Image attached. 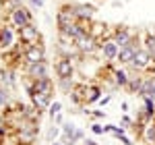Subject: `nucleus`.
<instances>
[{
	"mask_svg": "<svg viewBox=\"0 0 155 145\" xmlns=\"http://www.w3.org/2000/svg\"><path fill=\"white\" fill-rule=\"evenodd\" d=\"M21 6V0H2V8L4 11H15V8H19Z\"/></svg>",
	"mask_w": 155,
	"mask_h": 145,
	"instance_id": "393cba45",
	"label": "nucleus"
},
{
	"mask_svg": "<svg viewBox=\"0 0 155 145\" xmlns=\"http://www.w3.org/2000/svg\"><path fill=\"white\" fill-rule=\"evenodd\" d=\"M145 50L151 54V58L155 60V33H147V37H145Z\"/></svg>",
	"mask_w": 155,
	"mask_h": 145,
	"instance_id": "412c9836",
	"label": "nucleus"
},
{
	"mask_svg": "<svg viewBox=\"0 0 155 145\" xmlns=\"http://www.w3.org/2000/svg\"><path fill=\"white\" fill-rule=\"evenodd\" d=\"M99 52L106 60H116L118 58V52H120V46L110 37V39H101L99 42Z\"/></svg>",
	"mask_w": 155,
	"mask_h": 145,
	"instance_id": "39448f33",
	"label": "nucleus"
},
{
	"mask_svg": "<svg viewBox=\"0 0 155 145\" xmlns=\"http://www.w3.org/2000/svg\"><path fill=\"white\" fill-rule=\"evenodd\" d=\"M74 44H77V48H79L81 54H95L97 50H99V39L93 37L91 33L81 35L79 39H74Z\"/></svg>",
	"mask_w": 155,
	"mask_h": 145,
	"instance_id": "f257e3e1",
	"label": "nucleus"
},
{
	"mask_svg": "<svg viewBox=\"0 0 155 145\" xmlns=\"http://www.w3.org/2000/svg\"><path fill=\"white\" fill-rule=\"evenodd\" d=\"M19 37H21V42H23L25 46L27 44H37L39 42V31H37V27L33 23H29V25H25V27L19 29Z\"/></svg>",
	"mask_w": 155,
	"mask_h": 145,
	"instance_id": "6e6552de",
	"label": "nucleus"
},
{
	"mask_svg": "<svg viewBox=\"0 0 155 145\" xmlns=\"http://www.w3.org/2000/svg\"><path fill=\"white\" fill-rule=\"evenodd\" d=\"M11 102V96H8V87H0V108H6Z\"/></svg>",
	"mask_w": 155,
	"mask_h": 145,
	"instance_id": "5701e85b",
	"label": "nucleus"
},
{
	"mask_svg": "<svg viewBox=\"0 0 155 145\" xmlns=\"http://www.w3.org/2000/svg\"><path fill=\"white\" fill-rule=\"evenodd\" d=\"M99 93H101V89H99L97 85H91V87H89V96L85 97V102L93 104V102H97V99H101V97H99Z\"/></svg>",
	"mask_w": 155,
	"mask_h": 145,
	"instance_id": "4be33fe9",
	"label": "nucleus"
},
{
	"mask_svg": "<svg viewBox=\"0 0 155 145\" xmlns=\"http://www.w3.org/2000/svg\"><path fill=\"white\" fill-rule=\"evenodd\" d=\"M128 75L124 71H114V85H118V87H126L128 85Z\"/></svg>",
	"mask_w": 155,
	"mask_h": 145,
	"instance_id": "6ab92c4d",
	"label": "nucleus"
},
{
	"mask_svg": "<svg viewBox=\"0 0 155 145\" xmlns=\"http://www.w3.org/2000/svg\"><path fill=\"white\" fill-rule=\"evenodd\" d=\"M56 75H58V79H62V77H72V75H74V64H72V58L62 56V58L56 62Z\"/></svg>",
	"mask_w": 155,
	"mask_h": 145,
	"instance_id": "f8f14e48",
	"label": "nucleus"
},
{
	"mask_svg": "<svg viewBox=\"0 0 155 145\" xmlns=\"http://www.w3.org/2000/svg\"><path fill=\"white\" fill-rule=\"evenodd\" d=\"M58 87L64 91V93H71L72 89H74V83H72V77H62L58 79Z\"/></svg>",
	"mask_w": 155,
	"mask_h": 145,
	"instance_id": "aec40b11",
	"label": "nucleus"
},
{
	"mask_svg": "<svg viewBox=\"0 0 155 145\" xmlns=\"http://www.w3.org/2000/svg\"><path fill=\"white\" fill-rule=\"evenodd\" d=\"M58 133H60V129L56 126V124H54V126H50V131H48V139L52 141L54 137H58Z\"/></svg>",
	"mask_w": 155,
	"mask_h": 145,
	"instance_id": "cd10ccee",
	"label": "nucleus"
},
{
	"mask_svg": "<svg viewBox=\"0 0 155 145\" xmlns=\"http://www.w3.org/2000/svg\"><path fill=\"white\" fill-rule=\"evenodd\" d=\"M52 145H60V143H52Z\"/></svg>",
	"mask_w": 155,
	"mask_h": 145,
	"instance_id": "72a5a7b5",
	"label": "nucleus"
},
{
	"mask_svg": "<svg viewBox=\"0 0 155 145\" xmlns=\"http://www.w3.org/2000/svg\"><path fill=\"white\" fill-rule=\"evenodd\" d=\"M153 62V58H151V54L147 52L145 48H139L137 50V54H134V58H132L130 66L134 69V71H145V69H149V64Z\"/></svg>",
	"mask_w": 155,
	"mask_h": 145,
	"instance_id": "20e7f679",
	"label": "nucleus"
},
{
	"mask_svg": "<svg viewBox=\"0 0 155 145\" xmlns=\"http://www.w3.org/2000/svg\"><path fill=\"white\" fill-rule=\"evenodd\" d=\"M0 48L2 50H12L17 48V44H15V35H12V29L8 25H0Z\"/></svg>",
	"mask_w": 155,
	"mask_h": 145,
	"instance_id": "9d476101",
	"label": "nucleus"
},
{
	"mask_svg": "<svg viewBox=\"0 0 155 145\" xmlns=\"http://www.w3.org/2000/svg\"><path fill=\"white\" fill-rule=\"evenodd\" d=\"M23 58L25 62H41L46 60V50L41 44H27L23 50Z\"/></svg>",
	"mask_w": 155,
	"mask_h": 145,
	"instance_id": "f03ea898",
	"label": "nucleus"
},
{
	"mask_svg": "<svg viewBox=\"0 0 155 145\" xmlns=\"http://www.w3.org/2000/svg\"><path fill=\"white\" fill-rule=\"evenodd\" d=\"M60 108H62V104H60V102H54V104H50V116L54 118L56 114H60Z\"/></svg>",
	"mask_w": 155,
	"mask_h": 145,
	"instance_id": "bb28decb",
	"label": "nucleus"
},
{
	"mask_svg": "<svg viewBox=\"0 0 155 145\" xmlns=\"http://www.w3.org/2000/svg\"><path fill=\"white\" fill-rule=\"evenodd\" d=\"M107 102H110V96H106V97H101V99H99V104H101V106H104V104H107Z\"/></svg>",
	"mask_w": 155,
	"mask_h": 145,
	"instance_id": "7c9ffc66",
	"label": "nucleus"
},
{
	"mask_svg": "<svg viewBox=\"0 0 155 145\" xmlns=\"http://www.w3.org/2000/svg\"><path fill=\"white\" fill-rule=\"evenodd\" d=\"M112 39H114L120 48H122V46H128V44H132L134 35H132L130 29H126V27H118V29L112 33Z\"/></svg>",
	"mask_w": 155,
	"mask_h": 145,
	"instance_id": "4468645a",
	"label": "nucleus"
},
{
	"mask_svg": "<svg viewBox=\"0 0 155 145\" xmlns=\"http://www.w3.org/2000/svg\"><path fill=\"white\" fill-rule=\"evenodd\" d=\"M2 135H6V129H2V126H0V137H2Z\"/></svg>",
	"mask_w": 155,
	"mask_h": 145,
	"instance_id": "473e14b6",
	"label": "nucleus"
},
{
	"mask_svg": "<svg viewBox=\"0 0 155 145\" xmlns=\"http://www.w3.org/2000/svg\"><path fill=\"white\" fill-rule=\"evenodd\" d=\"M11 23H12V27L21 29V27L31 23V12L27 11V8H23V6L15 8V11H11Z\"/></svg>",
	"mask_w": 155,
	"mask_h": 145,
	"instance_id": "423d86ee",
	"label": "nucleus"
},
{
	"mask_svg": "<svg viewBox=\"0 0 155 145\" xmlns=\"http://www.w3.org/2000/svg\"><path fill=\"white\" fill-rule=\"evenodd\" d=\"M149 145H151V143H149Z\"/></svg>",
	"mask_w": 155,
	"mask_h": 145,
	"instance_id": "f704fd0d",
	"label": "nucleus"
},
{
	"mask_svg": "<svg viewBox=\"0 0 155 145\" xmlns=\"http://www.w3.org/2000/svg\"><path fill=\"white\" fill-rule=\"evenodd\" d=\"M79 139H83V131L74 129V124H64L62 126V141H64V145H72Z\"/></svg>",
	"mask_w": 155,
	"mask_h": 145,
	"instance_id": "ddd939ff",
	"label": "nucleus"
},
{
	"mask_svg": "<svg viewBox=\"0 0 155 145\" xmlns=\"http://www.w3.org/2000/svg\"><path fill=\"white\" fill-rule=\"evenodd\" d=\"M85 145H97L95 141H91V139H87V141H85Z\"/></svg>",
	"mask_w": 155,
	"mask_h": 145,
	"instance_id": "2f4dec72",
	"label": "nucleus"
},
{
	"mask_svg": "<svg viewBox=\"0 0 155 145\" xmlns=\"http://www.w3.org/2000/svg\"><path fill=\"white\" fill-rule=\"evenodd\" d=\"M74 12H77V19L79 21H91L93 17H95L97 8L93 4H87V2H81V4H74Z\"/></svg>",
	"mask_w": 155,
	"mask_h": 145,
	"instance_id": "1a4fd4ad",
	"label": "nucleus"
},
{
	"mask_svg": "<svg viewBox=\"0 0 155 145\" xmlns=\"http://www.w3.org/2000/svg\"><path fill=\"white\" fill-rule=\"evenodd\" d=\"M143 83H145L143 77L134 75V77H130V79H128V85H126V89H128V91H132V93H141V91H143Z\"/></svg>",
	"mask_w": 155,
	"mask_h": 145,
	"instance_id": "dca6fc26",
	"label": "nucleus"
},
{
	"mask_svg": "<svg viewBox=\"0 0 155 145\" xmlns=\"http://www.w3.org/2000/svg\"><path fill=\"white\" fill-rule=\"evenodd\" d=\"M104 31H106V25H104V23L89 25V33H91L93 37H97V39H99V33H104Z\"/></svg>",
	"mask_w": 155,
	"mask_h": 145,
	"instance_id": "b1692460",
	"label": "nucleus"
},
{
	"mask_svg": "<svg viewBox=\"0 0 155 145\" xmlns=\"http://www.w3.org/2000/svg\"><path fill=\"white\" fill-rule=\"evenodd\" d=\"M27 89H29V93H31V91H41V93H50V96H52V91H54V81H52L50 77L35 79L31 85H27Z\"/></svg>",
	"mask_w": 155,
	"mask_h": 145,
	"instance_id": "9b49d317",
	"label": "nucleus"
},
{
	"mask_svg": "<svg viewBox=\"0 0 155 145\" xmlns=\"http://www.w3.org/2000/svg\"><path fill=\"white\" fill-rule=\"evenodd\" d=\"M141 96H149V97L155 99V77H147V79H145Z\"/></svg>",
	"mask_w": 155,
	"mask_h": 145,
	"instance_id": "f3484780",
	"label": "nucleus"
},
{
	"mask_svg": "<svg viewBox=\"0 0 155 145\" xmlns=\"http://www.w3.org/2000/svg\"><path fill=\"white\" fill-rule=\"evenodd\" d=\"M141 137H143L147 143H155V122L153 120L149 122V124H145L143 135H141Z\"/></svg>",
	"mask_w": 155,
	"mask_h": 145,
	"instance_id": "a211bd4d",
	"label": "nucleus"
},
{
	"mask_svg": "<svg viewBox=\"0 0 155 145\" xmlns=\"http://www.w3.org/2000/svg\"><path fill=\"white\" fill-rule=\"evenodd\" d=\"M25 72L29 75L31 81L44 79V77H48V62L46 60H41V62H25Z\"/></svg>",
	"mask_w": 155,
	"mask_h": 145,
	"instance_id": "7ed1b4c3",
	"label": "nucleus"
},
{
	"mask_svg": "<svg viewBox=\"0 0 155 145\" xmlns=\"http://www.w3.org/2000/svg\"><path fill=\"white\" fill-rule=\"evenodd\" d=\"M104 131H106V129H101L99 124H93V133H95V135H101Z\"/></svg>",
	"mask_w": 155,
	"mask_h": 145,
	"instance_id": "c85d7f7f",
	"label": "nucleus"
},
{
	"mask_svg": "<svg viewBox=\"0 0 155 145\" xmlns=\"http://www.w3.org/2000/svg\"><path fill=\"white\" fill-rule=\"evenodd\" d=\"M12 83H15V72L2 71V85H4V87H8V85H12Z\"/></svg>",
	"mask_w": 155,
	"mask_h": 145,
	"instance_id": "a878e982",
	"label": "nucleus"
},
{
	"mask_svg": "<svg viewBox=\"0 0 155 145\" xmlns=\"http://www.w3.org/2000/svg\"><path fill=\"white\" fill-rule=\"evenodd\" d=\"M29 96H31V102H33V106H35L37 110H46V108H50V99H52V96H50V93L31 91Z\"/></svg>",
	"mask_w": 155,
	"mask_h": 145,
	"instance_id": "2eb2a0df",
	"label": "nucleus"
},
{
	"mask_svg": "<svg viewBox=\"0 0 155 145\" xmlns=\"http://www.w3.org/2000/svg\"><path fill=\"white\" fill-rule=\"evenodd\" d=\"M31 4H35L37 8H41L44 6V0H31Z\"/></svg>",
	"mask_w": 155,
	"mask_h": 145,
	"instance_id": "c756f323",
	"label": "nucleus"
},
{
	"mask_svg": "<svg viewBox=\"0 0 155 145\" xmlns=\"http://www.w3.org/2000/svg\"><path fill=\"white\" fill-rule=\"evenodd\" d=\"M139 48H141V46H139V39H132V44H128V46H122V48H120L118 58H116V60H118L120 64H130Z\"/></svg>",
	"mask_w": 155,
	"mask_h": 145,
	"instance_id": "0eeeda50",
	"label": "nucleus"
}]
</instances>
